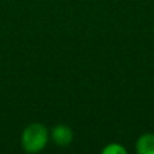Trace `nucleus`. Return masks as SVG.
Returning a JSON list of instances; mask_svg holds the SVG:
<instances>
[{"instance_id": "4", "label": "nucleus", "mask_w": 154, "mask_h": 154, "mask_svg": "<svg viewBox=\"0 0 154 154\" xmlns=\"http://www.w3.org/2000/svg\"><path fill=\"white\" fill-rule=\"evenodd\" d=\"M101 153L103 154H127V149L123 145L114 142V143H108L106 147H103Z\"/></svg>"}, {"instance_id": "3", "label": "nucleus", "mask_w": 154, "mask_h": 154, "mask_svg": "<svg viewBox=\"0 0 154 154\" xmlns=\"http://www.w3.org/2000/svg\"><path fill=\"white\" fill-rule=\"evenodd\" d=\"M137 153L138 154H154V134H142L137 139Z\"/></svg>"}, {"instance_id": "1", "label": "nucleus", "mask_w": 154, "mask_h": 154, "mask_svg": "<svg viewBox=\"0 0 154 154\" xmlns=\"http://www.w3.org/2000/svg\"><path fill=\"white\" fill-rule=\"evenodd\" d=\"M49 142V130L42 123H30L26 126L20 137V143L24 152L39 153L46 147Z\"/></svg>"}, {"instance_id": "2", "label": "nucleus", "mask_w": 154, "mask_h": 154, "mask_svg": "<svg viewBox=\"0 0 154 154\" xmlns=\"http://www.w3.org/2000/svg\"><path fill=\"white\" fill-rule=\"evenodd\" d=\"M50 137L53 139V142L60 147L69 146L73 141V131L69 126L65 125H57L51 128Z\"/></svg>"}]
</instances>
